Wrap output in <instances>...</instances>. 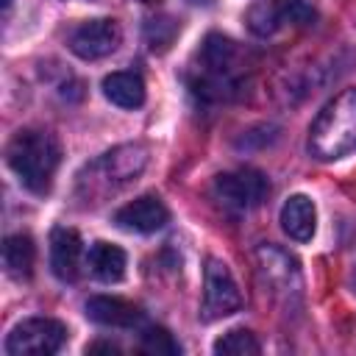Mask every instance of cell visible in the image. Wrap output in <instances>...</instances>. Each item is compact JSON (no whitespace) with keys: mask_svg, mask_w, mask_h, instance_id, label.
<instances>
[{"mask_svg":"<svg viewBox=\"0 0 356 356\" xmlns=\"http://www.w3.org/2000/svg\"><path fill=\"white\" fill-rule=\"evenodd\" d=\"M6 161L25 189H31L33 195H44L58 170L61 147L53 134L25 128V131L14 134V139L8 142Z\"/></svg>","mask_w":356,"mask_h":356,"instance_id":"cell-1","label":"cell"},{"mask_svg":"<svg viewBox=\"0 0 356 356\" xmlns=\"http://www.w3.org/2000/svg\"><path fill=\"white\" fill-rule=\"evenodd\" d=\"M309 153L320 161L356 153V89H345L323 106L309 128Z\"/></svg>","mask_w":356,"mask_h":356,"instance_id":"cell-2","label":"cell"},{"mask_svg":"<svg viewBox=\"0 0 356 356\" xmlns=\"http://www.w3.org/2000/svg\"><path fill=\"white\" fill-rule=\"evenodd\" d=\"M239 47L220 36V33H211L206 42H203V50H200V67H197V81H195V92L203 95V97H228L236 92V83H239Z\"/></svg>","mask_w":356,"mask_h":356,"instance_id":"cell-3","label":"cell"},{"mask_svg":"<svg viewBox=\"0 0 356 356\" xmlns=\"http://www.w3.org/2000/svg\"><path fill=\"white\" fill-rule=\"evenodd\" d=\"M147 164V150L139 145L117 147L100 156L89 170L81 175V186H86V197H106L108 192L122 189L125 184L136 181V175Z\"/></svg>","mask_w":356,"mask_h":356,"instance_id":"cell-4","label":"cell"},{"mask_svg":"<svg viewBox=\"0 0 356 356\" xmlns=\"http://www.w3.org/2000/svg\"><path fill=\"white\" fill-rule=\"evenodd\" d=\"M67 342V325L53 317H28L6 337L8 356H53Z\"/></svg>","mask_w":356,"mask_h":356,"instance_id":"cell-5","label":"cell"},{"mask_svg":"<svg viewBox=\"0 0 356 356\" xmlns=\"http://www.w3.org/2000/svg\"><path fill=\"white\" fill-rule=\"evenodd\" d=\"M242 306L239 286L234 281L231 267L222 259H206L203 273V320H220Z\"/></svg>","mask_w":356,"mask_h":356,"instance_id":"cell-6","label":"cell"},{"mask_svg":"<svg viewBox=\"0 0 356 356\" xmlns=\"http://www.w3.org/2000/svg\"><path fill=\"white\" fill-rule=\"evenodd\" d=\"M270 192V181L259 170H234L214 178V195L222 200V206L231 209H253L259 206Z\"/></svg>","mask_w":356,"mask_h":356,"instance_id":"cell-7","label":"cell"},{"mask_svg":"<svg viewBox=\"0 0 356 356\" xmlns=\"http://www.w3.org/2000/svg\"><path fill=\"white\" fill-rule=\"evenodd\" d=\"M312 19H314V8L306 0H259L248 11V25L259 36H270L289 22L306 25Z\"/></svg>","mask_w":356,"mask_h":356,"instance_id":"cell-8","label":"cell"},{"mask_svg":"<svg viewBox=\"0 0 356 356\" xmlns=\"http://www.w3.org/2000/svg\"><path fill=\"white\" fill-rule=\"evenodd\" d=\"M120 39H122L120 25L114 19L103 17V19H86L78 28H72L67 36V44L78 58L95 61V58L114 53L120 47Z\"/></svg>","mask_w":356,"mask_h":356,"instance_id":"cell-9","label":"cell"},{"mask_svg":"<svg viewBox=\"0 0 356 356\" xmlns=\"http://www.w3.org/2000/svg\"><path fill=\"white\" fill-rule=\"evenodd\" d=\"M167 220H170V211L161 203V197H156V195L134 197L131 203H125L122 209L114 211V222L120 228L136 231V234H153V231L164 228Z\"/></svg>","mask_w":356,"mask_h":356,"instance_id":"cell-10","label":"cell"},{"mask_svg":"<svg viewBox=\"0 0 356 356\" xmlns=\"http://www.w3.org/2000/svg\"><path fill=\"white\" fill-rule=\"evenodd\" d=\"M81 236L67 225H56L50 234V270L61 281H75L81 273Z\"/></svg>","mask_w":356,"mask_h":356,"instance_id":"cell-11","label":"cell"},{"mask_svg":"<svg viewBox=\"0 0 356 356\" xmlns=\"http://www.w3.org/2000/svg\"><path fill=\"white\" fill-rule=\"evenodd\" d=\"M86 317L100 325H111V328H134L142 323V309L125 298L95 295L86 300Z\"/></svg>","mask_w":356,"mask_h":356,"instance_id":"cell-12","label":"cell"},{"mask_svg":"<svg viewBox=\"0 0 356 356\" xmlns=\"http://www.w3.org/2000/svg\"><path fill=\"white\" fill-rule=\"evenodd\" d=\"M281 228L295 242H309L314 236V228H317V209H314L312 197L292 195L281 206Z\"/></svg>","mask_w":356,"mask_h":356,"instance_id":"cell-13","label":"cell"},{"mask_svg":"<svg viewBox=\"0 0 356 356\" xmlns=\"http://www.w3.org/2000/svg\"><path fill=\"white\" fill-rule=\"evenodd\" d=\"M103 95L120 108H139L145 103V81L139 72H111L103 78Z\"/></svg>","mask_w":356,"mask_h":356,"instance_id":"cell-14","label":"cell"},{"mask_svg":"<svg viewBox=\"0 0 356 356\" xmlns=\"http://www.w3.org/2000/svg\"><path fill=\"white\" fill-rule=\"evenodd\" d=\"M125 250L111 242H95L89 250V270L103 284H117L125 278Z\"/></svg>","mask_w":356,"mask_h":356,"instance_id":"cell-15","label":"cell"},{"mask_svg":"<svg viewBox=\"0 0 356 356\" xmlns=\"http://www.w3.org/2000/svg\"><path fill=\"white\" fill-rule=\"evenodd\" d=\"M3 264L14 278H31L36 264V245L28 234H11L3 242Z\"/></svg>","mask_w":356,"mask_h":356,"instance_id":"cell-16","label":"cell"},{"mask_svg":"<svg viewBox=\"0 0 356 356\" xmlns=\"http://www.w3.org/2000/svg\"><path fill=\"white\" fill-rule=\"evenodd\" d=\"M259 350H261V345H259L256 334L248 328H231L214 342L217 356H256Z\"/></svg>","mask_w":356,"mask_h":356,"instance_id":"cell-17","label":"cell"},{"mask_svg":"<svg viewBox=\"0 0 356 356\" xmlns=\"http://www.w3.org/2000/svg\"><path fill=\"white\" fill-rule=\"evenodd\" d=\"M175 33H178V22L172 17H153L145 25V39H147L150 50H167L172 44Z\"/></svg>","mask_w":356,"mask_h":356,"instance_id":"cell-18","label":"cell"},{"mask_svg":"<svg viewBox=\"0 0 356 356\" xmlns=\"http://www.w3.org/2000/svg\"><path fill=\"white\" fill-rule=\"evenodd\" d=\"M139 348L150 356H178L181 353V345L172 339V334L167 328H147L142 334Z\"/></svg>","mask_w":356,"mask_h":356,"instance_id":"cell-19","label":"cell"},{"mask_svg":"<svg viewBox=\"0 0 356 356\" xmlns=\"http://www.w3.org/2000/svg\"><path fill=\"white\" fill-rule=\"evenodd\" d=\"M86 353H120V348L117 345H111V342H95V345H86Z\"/></svg>","mask_w":356,"mask_h":356,"instance_id":"cell-20","label":"cell"},{"mask_svg":"<svg viewBox=\"0 0 356 356\" xmlns=\"http://www.w3.org/2000/svg\"><path fill=\"white\" fill-rule=\"evenodd\" d=\"M186 3H192V6H209L211 0H186Z\"/></svg>","mask_w":356,"mask_h":356,"instance_id":"cell-21","label":"cell"},{"mask_svg":"<svg viewBox=\"0 0 356 356\" xmlns=\"http://www.w3.org/2000/svg\"><path fill=\"white\" fill-rule=\"evenodd\" d=\"M353 286H356V275H353Z\"/></svg>","mask_w":356,"mask_h":356,"instance_id":"cell-22","label":"cell"},{"mask_svg":"<svg viewBox=\"0 0 356 356\" xmlns=\"http://www.w3.org/2000/svg\"><path fill=\"white\" fill-rule=\"evenodd\" d=\"M145 3H153V0H145Z\"/></svg>","mask_w":356,"mask_h":356,"instance_id":"cell-23","label":"cell"}]
</instances>
